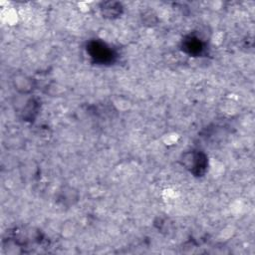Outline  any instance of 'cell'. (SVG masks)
Returning <instances> with one entry per match:
<instances>
[{"label": "cell", "mask_w": 255, "mask_h": 255, "mask_svg": "<svg viewBox=\"0 0 255 255\" xmlns=\"http://www.w3.org/2000/svg\"><path fill=\"white\" fill-rule=\"evenodd\" d=\"M60 199H62L64 204L73 205L78 200V193L72 187H65L60 192Z\"/></svg>", "instance_id": "2"}, {"label": "cell", "mask_w": 255, "mask_h": 255, "mask_svg": "<svg viewBox=\"0 0 255 255\" xmlns=\"http://www.w3.org/2000/svg\"><path fill=\"white\" fill-rule=\"evenodd\" d=\"M11 84L13 88L22 95L31 93L34 89V81L31 77L23 73H15L11 77Z\"/></svg>", "instance_id": "1"}]
</instances>
